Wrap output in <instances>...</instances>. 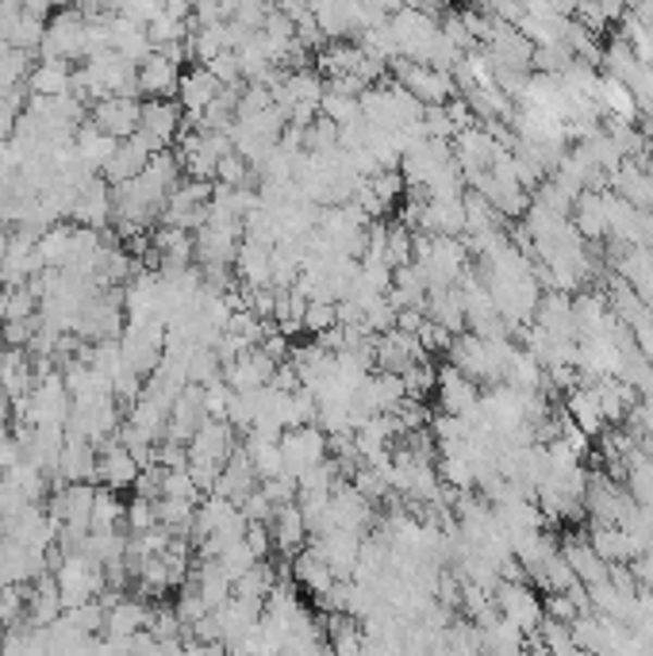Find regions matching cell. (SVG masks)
Segmentation results:
<instances>
[{
	"mask_svg": "<svg viewBox=\"0 0 653 656\" xmlns=\"http://www.w3.org/2000/svg\"><path fill=\"white\" fill-rule=\"evenodd\" d=\"M389 73L396 77V85H401L408 97H416L423 108H446L457 92L449 73L434 70V65H423V62H404V58H396V62L389 65Z\"/></svg>",
	"mask_w": 653,
	"mask_h": 656,
	"instance_id": "obj_1",
	"label": "cell"
},
{
	"mask_svg": "<svg viewBox=\"0 0 653 656\" xmlns=\"http://www.w3.org/2000/svg\"><path fill=\"white\" fill-rule=\"evenodd\" d=\"M89 127L100 131L112 143H127L143 127V100L139 97H108L89 108Z\"/></svg>",
	"mask_w": 653,
	"mask_h": 656,
	"instance_id": "obj_2",
	"label": "cell"
},
{
	"mask_svg": "<svg viewBox=\"0 0 653 656\" xmlns=\"http://www.w3.org/2000/svg\"><path fill=\"white\" fill-rule=\"evenodd\" d=\"M331 457V437L319 426H300V430H285L281 434V461H285V476L300 480L308 469L323 465Z\"/></svg>",
	"mask_w": 653,
	"mask_h": 656,
	"instance_id": "obj_3",
	"label": "cell"
},
{
	"mask_svg": "<svg viewBox=\"0 0 653 656\" xmlns=\"http://www.w3.org/2000/svg\"><path fill=\"white\" fill-rule=\"evenodd\" d=\"M177 85H181V65H173L170 58H162L158 50L143 65H135V89H139V97L173 100Z\"/></svg>",
	"mask_w": 653,
	"mask_h": 656,
	"instance_id": "obj_4",
	"label": "cell"
},
{
	"mask_svg": "<svg viewBox=\"0 0 653 656\" xmlns=\"http://www.w3.org/2000/svg\"><path fill=\"white\" fill-rule=\"evenodd\" d=\"M143 135L155 138L162 150H170L185 131V112L177 100H143Z\"/></svg>",
	"mask_w": 653,
	"mask_h": 656,
	"instance_id": "obj_5",
	"label": "cell"
},
{
	"mask_svg": "<svg viewBox=\"0 0 653 656\" xmlns=\"http://www.w3.org/2000/svg\"><path fill=\"white\" fill-rule=\"evenodd\" d=\"M434 396H439V407L442 414H454V419H469V414L477 411V404H481V396H477V384L466 381V376L457 373V369H439V388H434Z\"/></svg>",
	"mask_w": 653,
	"mask_h": 656,
	"instance_id": "obj_6",
	"label": "cell"
},
{
	"mask_svg": "<svg viewBox=\"0 0 653 656\" xmlns=\"http://www.w3.org/2000/svg\"><path fill=\"white\" fill-rule=\"evenodd\" d=\"M70 215L77 219V227H89V231H100L112 219V188L104 185L100 177L85 181L82 188H77L74 196V208H70Z\"/></svg>",
	"mask_w": 653,
	"mask_h": 656,
	"instance_id": "obj_7",
	"label": "cell"
},
{
	"mask_svg": "<svg viewBox=\"0 0 653 656\" xmlns=\"http://www.w3.org/2000/svg\"><path fill=\"white\" fill-rule=\"evenodd\" d=\"M139 461L131 457V449L123 442H112V446L100 449V461H97V476L104 480V487L120 492V487H135L139 480Z\"/></svg>",
	"mask_w": 653,
	"mask_h": 656,
	"instance_id": "obj_8",
	"label": "cell"
},
{
	"mask_svg": "<svg viewBox=\"0 0 653 656\" xmlns=\"http://www.w3.org/2000/svg\"><path fill=\"white\" fill-rule=\"evenodd\" d=\"M27 89H32L35 97H74V65L39 62L27 73Z\"/></svg>",
	"mask_w": 653,
	"mask_h": 656,
	"instance_id": "obj_9",
	"label": "cell"
},
{
	"mask_svg": "<svg viewBox=\"0 0 653 656\" xmlns=\"http://www.w3.org/2000/svg\"><path fill=\"white\" fill-rule=\"evenodd\" d=\"M270 534H273V549H281V553H296L304 542H308V522H304L296 503H288V507H281L278 515H273Z\"/></svg>",
	"mask_w": 653,
	"mask_h": 656,
	"instance_id": "obj_10",
	"label": "cell"
},
{
	"mask_svg": "<svg viewBox=\"0 0 653 656\" xmlns=\"http://www.w3.org/2000/svg\"><path fill=\"white\" fill-rule=\"evenodd\" d=\"M293 583H300L304 592H311L319 599V595H323L326 587L335 583V572H331V568H326V560L308 545V549L296 553V560H293Z\"/></svg>",
	"mask_w": 653,
	"mask_h": 656,
	"instance_id": "obj_11",
	"label": "cell"
},
{
	"mask_svg": "<svg viewBox=\"0 0 653 656\" xmlns=\"http://www.w3.org/2000/svg\"><path fill=\"white\" fill-rule=\"evenodd\" d=\"M120 522H127V503L120 499V492L112 487H97V503H93V534H108V530H120Z\"/></svg>",
	"mask_w": 653,
	"mask_h": 656,
	"instance_id": "obj_12",
	"label": "cell"
},
{
	"mask_svg": "<svg viewBox=\"0 0 653 656\" xmlns=\"http://www.w3.org/2000/svg\"><path fill=\"white\" fill-rule=\"evenodd\" d=\"M335 326H338V304H331V300H311L308 304V311H304V331H308L311 338L335 331Z\"/></svg>",
	"mask_w": 653,
	"mask_h": 656,
	"instance_id": "obj_13",
	"label": "cell"
},
{
	"mask_svg": "<svg viewBox=\"0 0 653 656\" xmlns=\"http://www.w3.org/2000/svg\"><path fill=\"white\" fill-rule=\"evenodd\" d=\"M0 323H4V292H0Z\"/></svg>",
	"mask_w": 653,
	"mask_h": 656,
	"instance_id": "obj_14",
	"label": "cell"
}]
</instances>
